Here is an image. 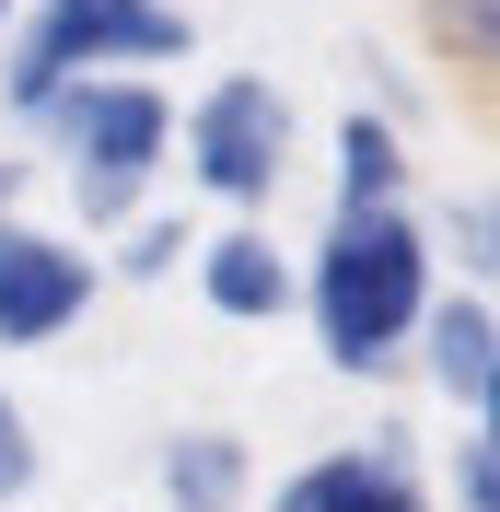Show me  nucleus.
Here are the masks:
<instances>
[{
	"label": "nucleus",
	"instance_id": "9d476101",
	"mask_svg": "<svg viewBox=\"0 0 500 512\" xmlns=\"http://www.w3.org/2000/svg\"><path fill=\"white\" fill-rule=\"evenodd\" d=\"M396 198H407V140H396V117L349 105V117H338V210H396Z\"/></svg>",
	"mask_w": 500,
	"mask_h": 512
},
{
	"label": "nucleus",
	"instance_id": "ddd939ff",
	"mask_svg": "<svg viewBox=\"0 0 500 512\" xmlns=\"http://www.w3.org/2000/svg\"><path fill=\"white\" fill-rule=\"evenodd\" d=\"M175 256H198V245H187V222H128V245H117V280H163Z\"/></svg>",
	"mask_w": 500,
	"mask_h": 512
},
{
	"label": "nucleus",
	"instance_id": "4468645a",
	"mask_svg": "<svg viewBox=\"0 0 500 512\" xmlns=\"http://www.w3.org/2000/svg\"><path fill=\"white\" fill-rule=\"evenodd\" d=\"M35 478V443H24V408H12V396H0V501H12V489Z\"/></svg>",
	"mask_w": 500,
	"mask_h": 512
},
{
	"label": "nucleus",
	"instance_id": "39448f33",
	"mask_svg": "<svg viewBox=\"0 0 500 512\" xmlns=\"http://www.w3.org/2000/svg\"><path fill=\"white\" fill-rule=\"evenodd\" d=\"M105 268L70 233H35V222H0V350H47L94 315Z\"/></svg>",
	"mask_w": 500,
	"mask_h": 512
},
{
	"label": "nucleus",
	"instance_id": "f8f14e48",
	"mask_svg": "<svg viewBox=\"0 0 500 512\" xmlns=\"http://www.w3.org/2000/svg\"><path fill=\"white\" fill-rule=\"evenodd\" d=\"M431 256H454V268H466V291H489V280H500V187L454 198V222H442Z\"/></svg>",
	"mask_w": 500,
	"mask_h": 512
},
{
	"label": "nucleus",
	"instance_id": "f3484780",
	"mask_svg": "<svg viewBox=\"0 0 500 512\" xmlns=\"http://www.w3.org/2000/svg\"><path fill=\"white\" fill-rule=\"evenodd\" d=\"M12 198H24V163H0V222H12Z\"/></svg>",
	"mask_w": 500,
	"mask_h": 512
},
{
	"label": "nucleus",
	"instance_id": "0eeeda50",
	"mask_svg": "<svg viewBox=\"0 0 500 512\" xmlns=\"http://www.w3.org/2000/svg\"><path fill=\"white\" fill-rule=\"evenodd\" d=\"M198 291H210V315L233 326H268L303 303V268L280 256V233H256V222H221L210 245H198Z\"/></svg>",
	"mask_w": 500,
	"mask_h": 512
},
{
	"label": "nucleus",
	"instance_id": "9b49d317",
	"mask_svg": "<svg viewBox=\"0 0 500 512\" xmlns=\"http://www.w3.org/2000/svg\"><path fill=\"white\" fill-rule=\"evenodd\" d=\"M419 35H431V59L500 82V0H419Z\"/></svg>",
	"mask_w": 500,
	"mask_h": 512
},
{
	"label": "nucleus",
	"instance_id": "20e7f679",
	"mask_svg": "<svg viewBox=\"0 0 500 512\" xmlns=\"http://www.w3.org/2000/svg\"><path fill=\"white\" fill-rule=\"evenodd\" d=\"M187 175H198V198H221L233 222H256L268 198H280V175H291V94L268 82V70H221L210 94L187 105Z\"/></svg>",
	"mask_w": 500,
	"mask_h": 512
},
{
	"label": "nucleus",
	"instance_id": "dca6fc26",
	"mask_svg": "<svg viewBox=\"0 0 500 512\" xmlns=\"http://www.w3.org/2000/svg\"><path fill=\"white\" fill-rule=\"evenodd\" d=\"M477 454H500V373H489V396H477Z\"/></svg>",
	"mask_w": 500,
	"mask_h": 512
},
{
	"label": "nucleus",
	"instance_id": "7ed1b4c3",
	"mask_svg": "<svg viewBox=\"0 0 500 512\" xmlns=\"http://www.w3.org/2000/svg\"><path fill=\"white\" fill-rule=\"evenodd\" d=\"M163 59H187V12L175 0H35L24 35L0 47V105L35 128L59 82H82V70H163Z\"/></svg>",
	"mask_w": 500,
	"mask_h": 512
},
{
	"label": "nucleus",
	"instance_id": "f03ea898",
	"mask_svg": "<svg viewBox=\"0 0 500 512\" xmlns=\"http://www.w3.org/2000/svg\"><path fill=\"white\" fill-rule=\"evenodd\" d=\"M47 152L70 163V198H82V222H140V198H152L163 152H175V105H163V82H140V70H82V82H59L47 94Z\"/></svg>",
	"mask_w": 500,
	"mask_h": 512
},
{
	"label": "nucleus",
	"instance_id": "423d86ee",
	"mask_svg": "<svg viewBox=\"0 0 500 512\" xmlns=\"http://www.w3.org/2000/svg\"><path fill=\"white\" fill-rule=\"evenodd\" d=\"M268 512H431V501H419L396 443H338V454H314V466H291L268 489Z\"/></svg>",
	"mask_w": 500,
	"mask_h": 512
},
{
	"label": "nucleus",
	"instance_id": "a211bd4d",
	"mask_svg": "<svg viewBox=\"0 0 500 512\" xmlns=\"http://www.w3.org/2000/svg\"><path fill=\"white\" fill-rule=\"evenodd\" d=\"M0 24H12V0H0Z\"/></svg>",
	"mask_w": 500,
	"mask_h": 512
},
{
	"label": "nucleus",
	"instance_id": "2eb2a0df",
	"mask_svg": "<svg viewBox=\"0 0 500 512\" xmlns=\"http://www.w3.org/2000/svg\"><path fill=\"white\" fill-rule=\"evenodd\" d=\"M454 489H466V512H500V454H454Z\"/></svg>",
	"mask_w": 500,
	"mask_h": 512
},
{
	"label": "nucleus",
	"instance_id": "6e6552de",
	"mask_svg": "<svg viewBox=\"0 0 500 512\" xmlns=\"http://www.w3.org/2000/svg\"><path fill=\"white\" fill-rule=\"evenodd\" d=\"M407 350L431 361V384L454 396V408H477L489 373H500V315H489V291H431V315H419Z\"/></svg>",
	"mask_w": 500,
	"mask_h": 512
},
{
	"label": "nucleus",
	"instance_id": "1a4fd4ad",
	"mask_svg": "<svg viewBox=\"0 0 500 512\" xmlns=\"http://www.w3.org/2000/svg\"><path fill=\"white\" fill-rule=\"evenodd\" d=\"M245 489H256V466L233 431H175L163 443V501L175 512H245Z\"/></svg>",
	"mask_w": 500,
	"mask_h": 512
},
{
	"label": "nucleus",
	"instance_id": "f257e3e1",
	"mask_svg": "<svg viewBox=\"0 0 500 512\" xmlns=\"http://www.w3.org/2000/svg\"><path fill=\"white\" fill-rule=\"evenodd\" d=\"M303 315H314V350L338 373H396L419 315H431V233L419 210H326L303 256Z\"/></svg>",
	"mask_w": 500,
	"mask_h": 512
}]
</instances>
